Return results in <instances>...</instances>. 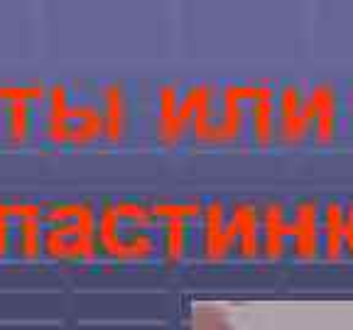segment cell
<instances>
[{
    "instance_id": "obj_1",
    "label": "cell",
    "mask_w": 353,
    "mask_h": 330,
    "mask_svg": "<svg viewBox=\"0 0 353 330\" xmlns=\"http://www.w3.org/2000/svg\"><path fill=\"white\" fill-rule=\"evenodd\" d=\"M194 330H231L228 323L214 311H199L194 316Z\"/></svg>"
}]
</instances>
